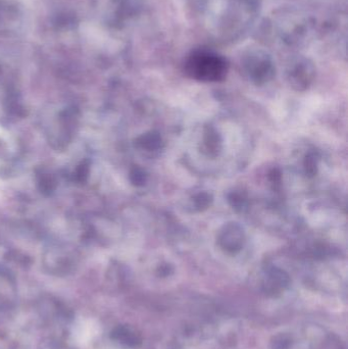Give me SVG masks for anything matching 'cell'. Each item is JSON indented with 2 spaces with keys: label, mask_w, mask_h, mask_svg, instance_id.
<instances>
[{
  "label": "cell",
  "mask_w": 348,
  "mask_h": 349,
  "mask_svg": "<svg viewBox=\"0 0 348 349\" xmlns=\"http://www.w3.org/2000/svg\"><path fill=\"white\" fill-rule=\"evenodd\" d=\"M244 242V233L237 224H229L220 231L218 236V243L220 246L231 251L241 248Z\"/></svg>",
  "instance_id": "2"
},
{
  "label": "cell",
  "mask_w": 348,
  "mask_h": 349,
  "mask_svg": "<svg viewBox=\"0 0 348 349\" xmlns=\"http://www.w3.org/2000/svg\"><path fill=\"white\" fill-rule=\"evenodd\" d=\"M305 168H306V172H308L309 174H314L316 171V161L315 157L312 155H308L306 157V164H305Z\"/></svg>",
  "instance_id": "3"
},
{
  "label": "cell",
  "mask_w": 348,
  "mask_h": 349,
  "mask_svg": "<svg viewBox=\"0 0 348 349\" xmlns=\"http://www.w3.org/2000/svg\"><path fill=\"white\" fill-rule=\"evenodd\" d=\"M210 203V196L208 194H199L196 197V201L195 204L198 208H205V206H208Z\"/></svg>",
  "instance_id": "4"
},
{
  "label": "cell",
  "mask_w": 348,
  "mask_h": 349,
  "mask_svg": "<svg viewBox=\"0 0 348 349\" xmlns=\"http://www.w3.org/2000/svg\"><path fill=\"white\" fill-rule=\"evenodd\" d=\"M185 68L189 76L200 81H220L227 74L225 58L208 50L194 51L188 57Z\"/></svg>",
  "instance_id": "1"
}]
</instances>
